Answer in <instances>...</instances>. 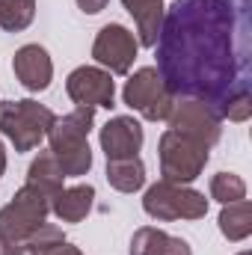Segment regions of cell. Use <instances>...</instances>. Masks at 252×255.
Masks as SVG:
<instances>
[{
  "label": "cell",
  "mask_w": 252,
  "mask_h": 255,
  "mask_svg": "<svg viewBox=\"0 0 252 255\" xmlns=\"http://www.w3.org/2000/svg\"><path fill=\"white\" fill-rule=\"evenodd\" d=\"M54 110L24 98V101H0V133L15 145V151H33L54 125Z\"/></svg>",
  "instance_id": "3957f363"
},
{
  "label": "cell",
  "mask_w": 252,
  "mask_h": 255,
  "mask_svg": "<svg viewBox=\"0 0 252 255\" xmlns=\"http://www.w3.org/2000/svg\"><path fill=\"white\" fill-rule=\"evenodd\" d=\"M63 169H60V163L54 160V154L51 151H42L33 163H30V169H27V187H33V190H39L48 202H54V196L63 190Z\"/></svg>",
  "instance_id": "2e32d148"
},
{
  "label": "cell",
  "mask_w": 252,
  "mask_h": 255,
  "mask_svg": "<svg viewBox=\"0 0 252 255\" xmlns=\"http://www.w3.org/2000/svg\"><path fill=\"white\" fill-rule=\"evenodd\" d=\"M12 71L27 92H45L54 77V63L42 45H24L12 57Z\"/></svg>",
  "instance_id": "8fae6325"
},
{
  "label": "cell",
  "mask_w": 252,
  "mask_h": 255,
  "mask_svg": "<svg viewBox=\"0 0 252 255\" xmlns=\"http://www.w3.org/2000/svg\"><path fill=\"white\" fill-rule=\"evenodd\" d=\"M130 255H193L184 238H172L163 229L142 226L130 238Z\"/></svg>",
  "instance_id": "4fadbf2b"
},
{
  "label": "cell",
  "mask_w": 252,
  "mask_h": 255,
  "mask_svg": "<svg viewBox=\"0 0 252 255\" xmlns=\"http://www.w3.org/2000/svg\"><path fill=\"white\" fill-rule=\"evenodd\" d=\"M142 211L157 220V223H172V220H202L208 214V199L205 193L193 190L187 184H172V181H157L142 196Z\"/></svg>",
  "instance_id": "277c9868"
},
{
  "label": "cell",
  "mask_w": 252,
  "mask_h": 255,
  "mask_svg": "<svg viewBox=\"0 0 252 255\" xmlns=\"http://www.w3.org/2000/svg\"><path fill=\"white\" fill-rule=\"evenodd\" d=\"M169 130L175 133H184L190 139L202 142V145H217L220 142V133H223V119L202 101H193V98H178L172 113H169Z\"/></svg>",
  "instance_id": "ba28073f"
},
{
  "label": "cell",
  "mask_w": 252,
  "mask_h": 255,
  "mask_svg": "<svg viewBox=\"0 0 252 255\" xmlns=\"http://www.w3.org/2000/svg\"><path fill=\"white\" fill-rule=\"evenodd\" d=\"M154 48L166 89L220 116L252 86V0H175Z\"/></svg>",
  "instance_id": "6da1fadb"
},
{
  "label": "cell",
  "mask_w": 252,
  "mask_h": 255,
  "mask_svg": "<svg viewBox=\"0 0 252 255\" xmlns=\"http://www.w3.org/2000/svg\"><path fill=\"white\" fill-rule=\"evenodd\" d=\"M208 145L190 139L184 133L175 130H163L157 139V157H160V175L163 181L172 184H190L202 175L205 163H208Z\"/></svg>",
  "instance_id": "5b68a950"
},
{
  "label": "cell",
  "mask_w": 252,
  "mask_h": 255,
  "mask_svg": "<svg viewBox=\"0 0 252 255\" xmlns=\"http://www.w3.org/2000/svg\"><path fill=\"white\" fill-rule=\"evenodd\" d=\"M36 18V0H0V27L6 33H21Z\"/></svg>",
  "instance_id": "d6986e66"
},
{
  "label": "cell",
  "mask_w": 252,
  "mask_h": 255,
  "mask_svg": "<svg viewBox=\"0 0 252 255\" xmlns=\"http://www.w3.org/2000/svg\"><path fill=\"white\" fill-rule=\"evenodd\" d=\"M101 148L107 160H122V157H136L142 148V125L133 116H116L101 128Z\"/></svg>",
  "instance_id": "7c38bea8"
},
{
  "label": "cell",
  "mask_w": 252,
  "mask_h": 255,
  "mask_svg": "<svg viewBox=\"0 0 252 255\" xmlns=\"http://www.w3.org/2000/svg\"><path fill=\"white\" fill-rule=\"evenodd\" d=\"M122 3L136 24V42L145 48H154L163 24V12H166L163 0H122Z\"/></svg>",
  "instance_id": "5bb4252c"
},
{
  "label": "cell",
  "mask_w": 252,
  "mask_h": 255,
  "mask_svg": "<svg viewBox=\"0 0 252 255\" xmlns=\"http://www.w3.org/2000/svg\"><path fill=\"white\" fill-rule=\"evenodd\" d=\"M238 255H252V253H250V250H244V253H238Z\"/></svg>",
  "instance_id": "d4e9b609"
},
{
  "label": "cell",
  "mask_w": 252,
  "mask_h": 255,
  "mask_svg": "<svg viewBox=\"0 0 252 255\" xmlns=\"http://www.w3.org/2000/svg\"><path fill=\"white\" fill-rule=\"evenodd\" d=\"M136 48L139 42L133 39V33L122 24H104L95 36L92 45V60L110 74H127L130 65L136 60Z\"/></svg>",
  "instance_id": "9c48e42d"
},
{
  "label": "cell",
  "mask_w": 252,
  "mask_h": 255,
  "mask_svg": "<svg viewBox=\"0 0 252 255\" xmlns=\"http://www.w3.org/2000/svg\"><path fill=\"white\" fill-rule=\"evenodd\" d=\"M107 3L110 0H77L80 12H86V15H98L101 9H107Z\"/></svg>",
  "instance_id": "7402d4cb"
},
{
  "label": "cell",
  "mask_w": 252,
  "mask_h": 255,
  "mask_svg": "<svg viewBox=\"0 0 252 255\" xmlns=\"http://www.w3.org/2000/svg\"><path fill=\"white\" fill-rule=\"evenodd\" d=\"M65 92L77 107H113L116 98V83L110 77V71H104L101 65H80L68 74L65 80Z\"/></svg>",
  "instance_id": "30bf717a"
},
{
  "label": "cell",
  "mask_w": 252,
  "mask_h": 255,
  "mask_svg": "<svg viewBox=\"0 0 252 255\" xmlns=\"http://www.w3.org/2000/svg\"><path fill=\"white\" fill-rule=\"evenodd\" d=\"M92 122H95L92 107H74L71 113L54 119L48 130V142H51L48 151L60 163L65 178H80L92 169V148H89Z\"/></svg>",
  "instance_id": "7a4b0ae2"
},
{
  "label": "cell",
  "mask_w": 252,
  "mask_h": 255,
  "mask_svg": "<svg viewBox=\"0 0 252 255\" xmlns=\"http://www.w3.org/2000/svg\"><path fill=\"white\" fill-rule=\"evenodd\" d=\"M51 202L33 187H21L12 196L9 205L0 208V241L6 244H21L27 241L42 223H48Z\"/></svg>",
  "instance_id": "52a82bcc"
},
{
  "label": "cell",
  "mask_w": 252,
  "mask_h": 255,
  "mask_svg": "<svg viewBox=\"0 0 252 255\" xmlns=\"http://www.w3.org/2000/svg\"><path fill=\"white\" fill-rule=\"evenodd\" d=\"M95 202V187L92 184H74V187H63L54 196L51 211L63 220V223H80L89 217Z\"/></svg>",
  "instance_id": "9a60e30c"
},
{
  "label": "cell",
  "mask_w": 252,
  "mask_h": 255,
  "mask_svg": "<svg viewBox=\"0 0 252 255\" xmlns=\"http://www.w3.org/2000/svg\"><path fill=\"white\" fill-rule=\"evenodd\" d=\"M211 199H217L220 205L241 202V199H247V181L235 172H217L211 178Z\"/></svg>",
  "instance_id": "ffe728a7"
},
{
  "label": "cell",
  "mask_w": 252,
  "mask_h": 255,
  "mask_svg": "<svg viewBox=\"0 0 252 255\" xmlns=\"http://www.w3.org/2000/svg\"><path fill=\"white\" fill-rule=\"evenodd\" d=\"M220 232H223V238H229L232 244H238V241H247L252 235V205L247 199H241V202H229V205H223V211H220Z\"/></svg>",
  "instance_id": "e0dca14e"
},
{
  "label": "cell",
  "mask_w": 252,
  "mask_h": 255,
  "mask_svg": "<svg viewBox=\"0 0 252 255\" xmlns=\"http://www.w3.org/2000/svg\"><path fill=\"white\" fill-rule=\"evenodd\" d=\"M107 181L119 193H136L145 184V166L136 157H122V160H107Z\"/></svg>",
  "instance_id": "ac0fdd59"
},
{
  "label": "cell",
  "mask_w": 252,
  "mask_h": 255,
  "mask_svg": "<svg viewBox=\"0 0 252 255\" xmlns=\"http://www.w3.org/2000/svg\"><path fill=\"white\" fill-rule=\"evenodd\" d=\"M250 116H252V92L229 98L226 107L220 110V119H229V122H247Z\"/></svg>",
  "instance_id": "44dd1931"
},
{
  "label": "cell",
  "mask_w": 252,
  "mask_h": 255,
  "mask_svg": "<svg viewBox=\"0 0 252 255\" xmlns=\"http://www.w3.org/2000/svg\"><path fill=\"white\" fill-rule=\"evenodd\" d=\"M42 255H83L77 247H71L68 241H63L60 247H54V250H48V253H42Z\"/></svg>",
  "instance_id": "603a6c76"
},
{
  "label": "cell",
  "mask_w": 252,
  "mask_h": 255,
  "mask_svg": "<svg viewBox=\"0 0 252 255\" xmlns=\"http://www.w3.org/2000/svg\"><path fill=\"white\" fill-rule=\"evenodd\" d=\"M6 172V148H3V142H0V175Z\"/></svg>",
  "instance_id": "cb8c5ba5"
},
{
  "label": "cell",
  "mask_w": 252,
  "mask_h": 255,
  "mask_svg": "<svg viewBox=\"0 0 252 255\" xmlns=\"http://www.w3.org/2000/svg\"><path fill=\"white\" fill-rule=\"evenodd\" d=\"M122 101L130 110H136L145 122H166L178 98L166 89L160 71L145 65L127 77L125 89H122Z\"/></svg>",
  "instance_id": "8992f818"
}]
</instances>
